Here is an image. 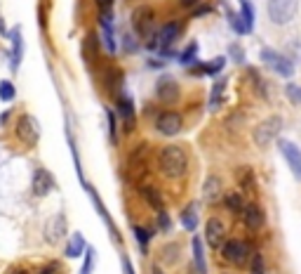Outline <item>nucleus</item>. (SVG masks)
Segmentation results:
<instances>
[{
  "label": "nucleus",
  "mask_w": 301,
  "mask_h": 274,
  "mask_svg": "<svg viewBox=\"0 0 301 274\" xmlns=\"http://www.w3.org/2000/svg\"><path fill=\"white\" fill-rule=\"evenodd\" d=\"M113 2L115 0H97V5L101 12H106V9H113Z\"/></svg>",
  "instance_id": "39"
},
{
  "label": "nucleus",
  "mask_w": 301,
  "mask_h": 274,
  "mask_svg": "<svg viewBox=\"0 0 301 274\" xmlns=\"http://www.w3.org/2000/svg\"><path fill=\"white\" fill-rule=\"evenodd\" d=\"M17 137L28 146L38 144V139H40V128L36 126L33 116H28V114L19 116V121H17Z\"/></svg>",
  "instance_id": "9"
},
{
  "label": "nucleus",
  "mask_w": 301,
  "mask_h": 274,
  "mask_svg": "<svg viewBox=\"0 0 301 274\" xmlns=\"http://www.w3.org/2000/svg\"><path fill=\"white\" fill-rule=\"evenodd\" d=\"M94 260H97V253H94V248H85V263H82V270L80 274H92V267H94Z\"/></svg>",
  "instance_id": "32"
},
{
  "label": "nucleus",
  "mask_w": 301,
  "mask_h": 274,
  "mask_svg": "<svg viewBox=\"0 0 301 274\" xmlns=\"http://www.w3.org/2000/svg\"><path fill=\"white\" fill-rule=\"evenodd\" d=\"M228 55L233 57V59H235L238 64H242V62H245V52H242V50H240L238 45H230V47H228Z\"/></svg>",
  "instance_id": "38"
},
{
  "label": "nucleus",
  "mask_w": 301,
  "mask_h": 274,
  "mask_svg": "<svg viewBox=\"0 0 301 274\" xmlns=\"http://www.w3.org/2000/svg\"><path fill=\"white\" fill-rule=\"evenodd\" d=\"M7 119H9V111H5V114L0 116V126H5V123H7Z\"/></svg>",
  "instance_id": "44"
},
{
  "label": "nucleus",
  "mask_w": 301,
  "mask_h": 274,
  "mask_svg": "<svg viewBox=\"0 0 301 274\" xmlns=\"http://www.w3.org/2000/svg\"><path fill=\"white\" fill-rule=\"evenodd\" d=\"M9 38H12V62H9V66H12V71H17L19 64H21V57H24V38H21V26H17L12 33H9Z\"/></svg>",
  "instance_id": "17"
},
{
  "label": "nucleus",
  "mask_w": 301,
  "mask_h": 274,
  "mask_svg": "<svg viewBox=\"0 0 301 274\" xmlns=\"http://www.w3.org/2000/svg\"><path fill=\"white\" fill-rule=\"evenodd\" d=\"M85 248H87V244H85V237L80 234V232H75L71 237V241H69V246H66V258H78L85 253Z\"/></svg>",
  "instance_id": "20"
},
{
  "label": "nucleus",
  "mask_w": 301,
  "mask_h": 274,
  "mask_svg": "<svg viewBox=\"0 0 301 274\" xmlns=\"http://www.w3.org/2000/svg\"><path fill=\"white\" fill-rule=\"evenodd\" d=\"M228 19H230V26H233V31L235 33H240V36H247L249 28L245 26V21H242V17L240 14H233V12H228Z\"/></svg>",
  "instance_id": "29"
},
{
  "label": "nucleus",
  "mask_w": 301,
  "mask_h": 274,
  "mask_svg": "<svg viewBox=\"0 0 301 274\" xmlns=\"http://www.w3.org/2000/svg\"><path fill=\"white\" fill-rule=\"evenodd\" d=\"M261 62H264L268 69H273L275 73H280V76H285V78H290L294 73V64L287 59V57H283L280 52H275V50H271V47H264L261 50Z\"/></svg>",
  "instance_id": "5"
},
{
  "label": "nucleus",
  "mask_w": 301,
  "mask_h": 274,
  "mask_svg": "<svg viewBox=\"0 0 301 274\" xmlns=\"http://www.w3.org/2000/svg\"><path fill=\"white\" fill-rule=\"evenodd\" d=\"M249 274H266V265H264V256L254 253L249 260Z\"/></svg>",
  "instance_id": "31"
},
{
  "label": "nucleus",
  "mask_w": 301,
  "mask_h": 274,
  "mask_svg": "<svg viewBox=\"0 0 301 274\" xmlns=\"http://www.w3.org/2000/svg\"><path fill=\"white\" fill-rule=\"evenodd\" d=\"M158 227H160V232H172V220H169V215L165 210L158 213Z\"/></svg>",
  "instance_id": "36"
},
{
  "label": "nucleus",
  "mask_w": 301,
  "mask_h": 274,
  "mask_svg": "<svg viewBox=\"0 0 301 274\" xmlns=\"http://www.w3.org/2000/svg\"><path fill=\"white\" fill-rule=\"evenodd\" d=\"M179 95H181L179 83L172 76H160L158 83H155V97L162 104H172V102H179Z\"/></svg>",
  "instance_id": "7"
},
{
  "label": "nucleus",
  "mask_w": 301,
  "mask_h": 274,
  "mask_svg": "<svg viewBox=\"0 0 301 274\" xmlns=\"http://www.w3.org/2000/svg\"><path fill=\"white\" fill-rule=\"evenodd\" d=\"M123 267H125V274H134L132 263H130V258H123Z\"/></svg>",
  "instance_id": "42"
},
{
  "label": "nucleus",
  "mask_w": 301,
  "mask_h": 274,
  "mask_svg": "<svg viewBox=\"0 0 301 274\" xmlns=\"http://www.w3.org/2000/svg\"><path fill=\"white\" fill-rule=\"evenodd\" d=\"M205 239L210 248H222V244L226 241V225L219 218H210L205 222Z\"/></svg>",
  "instance_id": "10"
},
{
  "label": "nucleus",
  "mask_w": 301,
  "mask_h": 274,
  "mask_svg": "<svg viewBox=\"0 0 301 274\" xmlns=\"http://www.w3.org/2000/svg\"><path fill=\"white\" fill-rule=\"evenodd\" d=\"M222 256L228 263H233V265H245L249 260V256H252V248L242 239H228V241L222 244Z\"/></svg>",
  "instance_id": "4"
},
{
  "label": "nucleus",
  "mask_w": 301,
  "mask_h": 274,
  "mask_svg": "<svg viewBox=\"0 0 301 274\" xmlns=\"http://www.w3.org/2000/svg\"><path fill=\"white\" fill-rule=\"evenodd\" d=\"M57 272H59V265H57V263H52V265H47L43 270V274H57Z\"/></svg>",
  "instance_id": "41"
},
{
  "label": "nucleus",
  "mask_w": 301,
  "mask_h": 274,
  "mask_svg": "<svg viewBox=\"0 0 301 274\" xmlns=\"http://www.w3.org/2000/svg\"><path fill=\"white\" fill-rule=\"evenodd\" d=\"M158 168L160 173L165 175L167 180H179L184 177L188 170V156L186 149L179 144H167L160 149L158 154Z\"/></svg>",
  "instance_id": "1"
},
{
  "label": "nucleus",
  "mask_w": 301,
  "mask_h": 274,
  "mask_svg": "<svg viewBox=\"0 0 301 274\" xmlns=\"http://www.w3.org/2000/svg\"><path fill=\"white\" fill-rule=\"evenodd\" d=\"M125 43H127V45H125V47H127L130 52H134V50L139 47V45H137V43H134V38H130V36H125Z\"/></svg>",
  "instance_id": "40"
},
{
  "label": "nucleus",
  "mask_w": 301,
  "mask_h": 274,
  "mask_svg": "<svg viewBox=\"0 0 301 274\" xmlns=\"http://www.w3.org/2000/svg\"><path fill=\"white\" fill-rule=\"evenodd\" d=\"M181 36V21H167L162 24V28L158 31V45L162 50V55H169V45Z\"/></svg>",
  "instance_id": "12"
},
{
  "label": "nucleus",
  "mask_w": 301,
  "mask_h": 274,
  "mask_svg": "<svg viewBox=\"0 0 301 274\" xmlns=\"http://www.w3.org/2000/svg\"><path fill=\"white\" fill-rule=\"evenodd\" d=\"M153 274H165V272H162L160 267H153Z\"/></svg>",
  "instance_id": "45"
},
{
  "label": "nucleus",
  "mask_w": 301,
  "mask_h": 274,
  "mask_svg": "<svg viewBox=\"0 0 301 274\" xmlns=\"http://www.w3.org/2000/svg\"><path fill=\"white\" fill-rule=\"evenodd\" d=\"M278 146H280V151H283L285 161H287V165H290L292 175L301 182V151H299V146L292 144V142H287V139H280Z\"/></svg>",
  "instance_id": "11"
},
{
  "label": "nucleus",
  "mask_w": 301,
  "mask_h": 274,
  "mask_svg": "<svg viewBox=\"0 0 301 274\" xmlns=\"http://www.w3.org/2000/svg\"><path fill=\"white\" fill-rule=\"evenodd\" d=\"M54 189V180L50 170H45V168H38L36 173H33V194L36 196H47V194Z\"/></svg>",
  "instance_id": "14"
},
{
  "label": "nucleus",
  "mask_w": 301,
  "mask_h": 274,
  "mask_svg": "<svg viewBox=\"0 0 301 274\" xmlns=\"http://www.w3.org/2000/svg\"><path fill=\"white\" fill-rule=\"evenodd\" d=\"M195 55H198V43H191V45L181 52V57H179V62L184 66H191V64H195L198 59H195Z\"/></svg>",
  "instance_id": "27"
},
{
  "label": "nucleus",
  "mask_w": 301,
  "mask_h": 274,
  "mask_svg": "<svg viewBox=\"0 0 301 274\" xmlns=\"http://www.w3.org/2000/svg\"><path fill=\"white\" fill-rule=\"evenodd\" d=\"M224 64H226V57H217V59H212L210 64H203V66H200V71H203V73H210V76H214V73L222 71Z\"/></svg>",
  "instance_id": "28"
},
{
  "label": "nucleus",
  "mask_w": 301,
  "mask_h": 274,
  "mask_svg": "<svg viewBox=\"0 0 301 274\" xmlns=\"http://www.w3.org/2000/svg\"><path fill=\"white\" fill-rule=\"evenodd\" d=\"M118 111H120V116H123L127 123H132V121H134V104H132V100H130L127 95L120 97V102H118Z\"/></svg>",
  "instance_id": "23"
},
{
  "label": "nucleus",
  "mask_w": 301,
  "mask_h": 274,
  "mask_svg": "<svg viewBox=\"0 0 301 274\" xmlns=\"http://www.w3.org/2000/svg\"><path fill=\"white\" fill-rule=\"evenodd\" d=\"M66 218H64L62 213H57L52 218L47 220V225H45V239L50 241V244H59L64 237H66Z\"/></svg>",
  "instance_id": "13"
},
{
  "label": "nucleus",
  "mask_w": 301,
  "mask_h": 274,
  "mask_svg": "<svg viewBox=\"0 0 301 274\" xmlns=\"http://www.w3.org/2000/svg\"><path fill=\"white\" fill-rule=\"evenodd\" d=\"M193 260H195V272L207 274V263H205V251H203V239L193 237Z\"/></svg>",
  "instance_id": "19"
},
{
  "label": "nucleus",
  "mask_w": 301,
  "mask_h": 274,
  "mask_svg": "<svg viewBox=\"0 0 301 274\" xmlns=\"http://www.w3.org/2000/svg\"><path fill=\"white\" fill-rule=\"evenodd\" d=\"M104 45H106L108 52H115V50H118V45H115V38H113V33H111V31H104Z\"/></svg>",
  "instance_id": "37"
},
{
  "label": "nucleus",
  "mask_w": 301,
  "mask_h": 274,
  "mask_svg": "<svg viewBox=\"0 0 301 274\" xmlns=\"http://www.w3.org/2000/svg\"><path fill=\"white\" fill-rule=\"evenodd\" d=\"M294 14H297V0H268V19L273 24L285 26L292 21Z\"/></svg>",
  "instance_id": "3"
},
{
  "label": "nucleus",
  "mask_w": 301,
  "mask_h": 274,
  "mask_svg": "<svg viewBox=\"0 0 301 274\" xmlns=\"http://www.w3.org/2000/svg\"><path fill=\"white\" fill-rule=\"evenodd\" d=\"M0 33H5V24H2V19H0Z\"/></svg>",
  "instance_id": "46"
},
{
  "label": "nucleus",
  "mask_w": 301,
  "mask_h": 274,
  "mask_svg": "<svg viewBox=\"0 0 301 274\" xmlns=\"http://www.w3.org/2000/svg\"><path fill=\"white\" fill-rule=\"evenodd\" d=\"M106 116H108V139L111 142H118V128H115V114L111 109L106 111Z\"/></svg>",
  "instance_id": "35"
},
{
  "label": "nucleus",
  "mask_w": 301,
  "mask_h": 274,
  "mask_svg": "<svg viewBox=\"0 0 301 274\" xmlns=\"http://www.w3.org/2000/svg\"><path fill=\"white\" fill-rule=\"evenodd\" d=\"M198 2H200V0H179V5H181V7H193V5H198Z\"/></svg>",
  "instance_id": "43"
},
{
  "label": "nucleus",
  "mask_w": 301,
  "mask_h": 274,
  "mask_svg": "<svg viewBox=\"0 0 301 274\" xmlns=\"http://www.w3.org/2000/svg\"><path fill=\"white\" fill-rule=\"evenodd\" d=\"M280 130H283V119H280V116L264 119L257 126V128H254V133H252V137H254V144L261 146V149H264V146H268L273 139H278V137H280Z\"/></svg>",
  "instance_id": "2"
},
{
  "label": "nucleus",
  "mask_w": 301,
  "mask_h": 274,
  "mask_svg": "<svg viewBox=\"0 0 301 274\" xmlns=\"http://www.w3.org/2000/svg\"><path fill=\"white\" fill-rule=\"evenodd\" d=\"M242 220H245V225H247L249 229H261L266 222V215L257 203H247L245 210H242Z\"/></svg>",
  "instance_id": "16"
},
{
  "label": "nucleus",
  "mask_w": 301,
  "mask_h": 274,
  "mask_svg": "<svg viewBox=\"0 0 301 274\" xmlns=\"http://www.w3.org/2000/svg\"><path fill=\"white\" fill-rule=\"evenodd\" d=\"M240 17L245 21V26L249 28V33H252V28H254V7H252L249 0H240Z\"/></svg>",
  "instance_id": "22"
},
{
  "label": "nucleus",
  "mask_w": 301,
  "mask_h": 274,
  "mask_svg": "<svg viewBox=\"0 0 301 274\" xmlns=\"http://www.w3.org/2000/svg\"><path fill=\"white\" fill-rule=\"evenodd\" d=\"M224 88H226V81H217L212 88V95H210V109H217L219 102H222V95H224Z\"/></svg>",
  "instance_id": "26"
},
{
  "label": "nucleus",
  "mask_w": 301,
  "mask_h": 274,
  "mask_svg": "<svg viewBox=\"0 0 301 274\" xmlns=\"http://www.w3.org/2000/svg\"><path fill=\"white\" fill-rule=\"evenodd\" d=\"M153 19H155V14H153V9H150V7H146V5L137 7L132 12L134 33H137L139 38H149L150 33H153Z\"/></svg>",
  "instance_id": "6"
},
{
  "label": "nucleus",
  "mask_w": 301,
  "mask_h": 274,
  "mask_svg": "<svg viewBox=\"0 0 301 274\" xmlns=\"http://www.w3.org/2000/svg\"><path fill=\"white\" fill-rule=\"evenodd\" d=\"M153 234H155V232H150V229H146V227H134V237H137L139 246H142V253H146L149 241L153 239Z\"/></svg>",
  "instance_id": "25"
},
{
  "label": "nucleus",
  "mask_w": 301,
  "mask_h": 274,
  "mask_svg": "<svg viewBox=\"0 0 301 274\" xmlns=\"http://www.w3.org/2000/svg\"><path fill=\"white\" fill-rule=\"evenodd\" d=\"M181 225H184L188 232H195V227H198V213H195V206H188V208L181 213Z\"/></svg>",
  "instance_id": "24"
},
{
  "label": "nucleus",
  "mask_w": 301,
  "mask_h": 274,
  "mask_svg": "<svg viewBox=\"0 0 301 274\" xmlns=\"http://www.w3.org/2000/svg\"><path fill=\"white\" fill-rule=\"evenodd\" d=\"M285 95H287V100L294 102V104H301V85L297 83H290L287 88H285Z\"/></svg>",
  "instance_id": "34"
},
{
  "label": "nucleus",
  "mask_w": 301,
  "mask_h": 274,
  "mask_svg": "<svg viewBox=\"0 0 301 274\" xmlns=\"http://www.w3.org/2000/svg\"><path fill=\"white\" fill-rule=\"evenodd\" d=\"M14 95H17V90H14V85L9 81H0V102H12L14 100Z\"/></svg>",
  "instance_id": "30"
},
{
  "label": "nucleus",
  "mask_w": 301,
  "mask_h": 274,
  "mask_svg": "<svg viewBox=\"0 0 301 274\" xmlns=\"http://www.w3.org/2000/svg\"><path fill=\"white\" fill-rule=\"evenodd\" d=\"M203 199L207 203H217L219 199H224V187L222 180L217 175H207V180L203 184Z\"/></svg>",
  "instance_id": "15"
},
{
  "label": "nucleus",
  "mask_w": 301,
  "mask_h": 274,
  "mask_svg": "<svg viewBox=\"0 0 301 274\" xmlns=\"http://www.w3.org/2000/svg\"><path fill=\"white\" fill-rule=\"evenodd\" d=\"M142 196H144V201L149 203L153 210H158V213L162 210V196H160V192L155 189V187H149V184L142 187Z\"/></svg>",
  "instance_id": "21"
},
{
  "label": "nucleus",
  "mask_w": 301,
  "mask_h": 274,
  "mask_svg": "<svg viewBox=\"0 0 301 274\" xmlns=\"http://www.w3.org/2000/svg\"><path fill=\"white\" fill-rule=\"evenodd\" d=\"M224 203H226V208H228L230 213H235V215H242V210L247 206L240 192H226L224 194Z\"/></svg>",
  "instance_id": "18"
},
{
  "label": "nucleus",
  "mask_w": 301,
  "mask_h": 274,
  "mask_svg": "<svg viewBox=\"0 0 301 274\" xmlns=\"http://www.w3.org/2000/svg\"><path fill=\"white\" fill-rule=\"evenodd\" d=\"M155 128H158V133L162 137H174L181 133V128H184V119L179 116L177 111H165V114L158 116Z\"/></svg>",
  "instance_id": "8"
},
{
  "label": "nucleus",
  "mask_w": 301,
  "mask_h": 274,
  "mask_svg": "<svg viewBox=\"0 0 301 274\" xmlns=\"http://www.w3.org/2000/svg\"><path fill=\"white\" fill-rule=\"evenodd\" d=\"M160 258H162V263H177L179 246H177V244H172V246H165V248H162V253H160Z\"/></svg>",
  "instance_id": "33"
}]
</instances>
